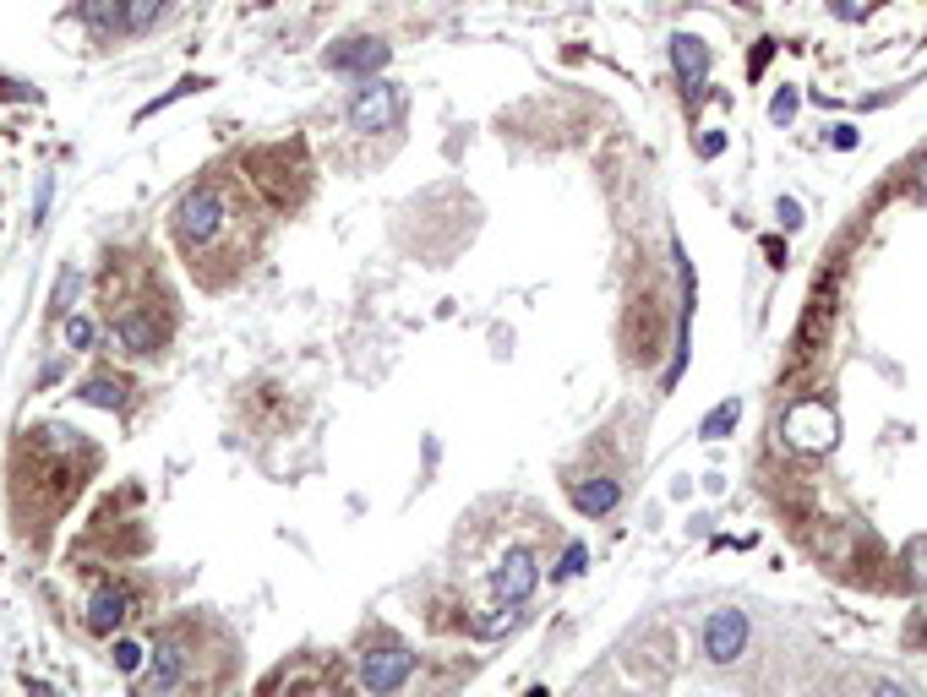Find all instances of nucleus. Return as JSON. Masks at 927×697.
Instances as JSON below:
<instances>
[{
  "label": "nucleus",
  "mask_w": 927,
  "mask_h": 697,
  "mask_svg": "<svg viewBox=\"0 0 927 697\" xmlns=\"http://www.w3.org/2000/svg\"><path fill=\"white\" fill-rule=\"evenodd\" d=\"M175 240L186 246L192 256H202V252H213L218 240H224V229L235 224V213H230V196H224V186H192L181 202H175Z\"/></svg>",
  "instance_id": "nucleus-1"
},
{
  "label": "nucleus",
  "mask_w": 927,
  "mask_h": 697,
  "mask_svg": "<svg viewBox=\"0 0 927 697\" xmlns=\"http://www.w3.org/2000/svg\"><path fill=\"white\" fill-rule=\"evenodd\" d=\"M781 437H786V447H792V452L824 458V452L835 447V437H841V420H835V409H829V403L807 398V403H792V414H786Z\"/></svg>",
  "instance_id": "nucleus-2"
},
{
  "label": "nucleus",
  "mask_w": 927,
  "mask_h": 697,
  "mask_svg": "<svg viewBox=\"0 0 927 697\" xmlns=\"http://www.w3.org/2000/svg\"><path fill=\"white\" fill-rule=\"evenodd\" d=\"M398 115H404V88L383 82V76H366V88H355V99H349L355 131H394Z\"/></svg>",
  "instance_id": "nucleus-3"
},
{
  "label": "nucleus",
  "mask_w": 927,
  "mask_h": 697,
  "mask_svg": "<svg viewBox=\"0 0 927 697\" xmlns=\"http://www.w3.org/2000/svg\"><path fill=\"white\" fill-rule=\"evenodd\" d=\"M164 332H170V321L153 300H132V306L115 311V344L132 349V355H153L164 344Z\"/></svg>",
  "instance_id": "nucleus-4"
},
{
  "label": "nucleus",
  "mask_w": 927,
  "mask_h": 697,
  "mask_svg": "<svg viewBox=\"0 0 927 697\" xmlns=\"http://www.w3.org/2000/svg\"><path fill=\"white\" fill-rule=\"evenodd\" d=\"M534 583H540V562H534V551L524 545H513L497 572H491V594H497V605H530Z\"/></svg>",
  "instance_id": "nucleus-5"
},
{
  "label": "nucleus",
  "mask_w": 927,
  "mask_h": 697,
  "mask_svg": "<svg viewBox=\"0 0 927 697\" xmlns=\"http://www.w3.org/2000/svg\"><path fill=\"white\" fill-rule=\"evenodd\" d=\"M671 65H676L682 99L699 104V99H704V82H710V44H704L699 33H671Z\"/></svg>",
  "instance_id": "nucleus-6"
},
{
  "label": "nucleus",
  "mask_w": 927,
  "mask_h": 697,
  "mask_svg": "<svg viewBox=\"0 0 927 697\" xmlns=\"http://www.w3.org/2000/svg\"><path fill=\"white\" fill-rule=\"evenodd\" d=\"M415 676V654L409 648H371L360 654V687L366 693H398Z\"/></svg>",
  "instance_id": "nucleus-7"
},
{
  "label": "nucleus",
  "mask_w": 927,
  "mask_h": 697,
  "mask_svg": "<svg viewBox=\"0 0 927 697\" xmlns=\"http://www.w3.org/2000/svg\"><path fill=\"white\" fill-rule=\"evenodd\" d=\"M323 61H328V71H349V76H377L383 65L394 61V44H383V39H344V44H333Z\"/></svg>",
  "instance_id": "nucleus-8"
},
{
  "label": "nucleus",
  "mask_w": 927,
  "mask_h": 697,
  "mask_svg": "<svg viewBox=\"0 0 927 697\" xmlns=\"http://www.w3.org/2000/svg\"><path fill=\"white\" fill-rule=\"evenodd\" d=\"M742 648H747V616L742 611H715L704 622V654L715 665H731V659H742Z\"/></svg>",
  "instance_id": "nucleus-9"
},
{
  "label": "nucleus",
  "mask_w": 927,
  "mask_h": 697,
  "mask_svg": "<svg viewBox=\"0 0 927 697\" xmlns=\"http://www.w3.org/2000/svg\"><path fill=\"white\" fill-rule=\"evenodd\" d=\"M181 676H186V654H181V643H159V648H153L147 676L136 681V693H147V697L175 693V687H181Z\"/></svg>",
  "instance_id": "nucleus-10"
},
{
  "label": "nucleus",
  "mask_w": 927,
  "mask_h": 697,
  "mask_svg": "<svg viewBox=\"0 0 927 697\" xmlns=\"http://www.w3.org/2000/svg\"><path fill=\"white\" fill-rule=\"evenodd\" d=\"M126 616H132V594H126V588H99V594L88 599V633L110 637Z\"/></svg>",
  "instance_id": "nucleus-11"
},
{
  "label": "nucleus",
  "mask_w": 927,
  "mask_h": 697,
  "mask_svg": "<svg viewBox=\"0 0 927 697\" xmlns=\"http://www.w3.org/2000/svg\"><path fill=\"white\" fill-rule=\"evenodd\" d=\"M568 496H573V508L584 512V517H605V512L622 502V485H617V480H605V474H590V480H573V485H568Z\"/></svg>",
  "instance_id": "nucleus-12"
},
{
  "label": "nucleus",
  "mask_w": 927,
  "mask_h": 697,
  "mask_svg": "<svg viewBox=\"0 0 927 697\" xmlns=\"http://www.w3.org/2000/svg\"><path fill=\"white\" fill-rule=\"evenodd\" d=\"M77 398L93 403V409H126V381L121 377H88L82 387H77Z\"/></svg>",
  "instance_id": "nucleus-13"
},
{
  "label": "nucleus",
  "mask_w": 927,
  "mask_h": 697,
  "mask_svg": "<svg viewBox=\"0 0 927 697\" xmlns=\"http://www.w3.org/2000/svg\"><path fill=\"white\" fill-rule=\"evenodd\" d=\"M82 17L93 33H115V28H126V0H88Z\"/></svg>",
  "instance_id": "nucleus-14"
},
{
  "label": "nucleus",
  "mask_w": 927,
  "mask_h": 697,
  "mask_svg": "<svg viewBox=\"0 0 927 697\" xmlns=\"http://www.w3.org/2000/svg\"><path fill=\"white\" fill-rule=\"evenodd\" d=\"M736 414H742V398H726V403H715V409H710V414L699 420V437H704V442H721L731 426H736Z\"/></svg>",
  "instance_id": "nucleus-15"
},
{
  "label": "nucleus",
  "mask_w": 927,
  "mask_h": 697,
  "mask_svg": "<svg viewBox=\"0 0 927 697\" xmlns=\"http://www.w3.org/2000/svg\"><path fill=\"white\" fill-rule=\"evenodd\" d=\"M796 104H802V99H796V88H781V93H775V104H770V121H775V126H792Z\"/></svg>",
  "instance_id": "nucleus-16"
},
{
  "label": "nucleus",
  "mask_w": 927,
  "mask_h": 697,
  "mask_svg": "<svg viewBox=\"0 0 927 697\" xmlns=\"http://www.w3.org/2000/svg\"><path fill=\"white\" fill-rule=\"evenodd\" d=\"M159 6H164V0H126V28H147V22H153V17H159Z\"/></svg>",
  "instance_id": "nucleus-17"
},
{
  "label": "nucleus",
  "mask_w": 927,
  "mask_h": 697,
  "mask_svg": "<svg viewBox=\"0 0 927 697\" xmlns=\"http://www.w3.org/2000/svg\"><path fill=\"white\" fill-rule=\"evenodd\" d=\"M115 670H126V676L142 670V648H136L132 637H121V643H115Z\"/></svg>",
  "instance_id": "nucleus-18"
},
{
  "label": "nucleus",
  "mask_w": 927,
  "mask_h": 697,
  "mask_svg": "<svg viewBox=\"0 0 927 697\" xmlns=\"http://www.w3.org/2000/svg\"><path fill=\"white\" fill-rule=\"evenodd\" d=\"M71 295H77V273H61V284H55V306H50V311H55V317H67L71 311Z\"/></svg>",
  "instance_id": "nucleus-19"
},
{
  "label": "nucleus",
  "mask_w": 927,
  "mask_h": 697,
  "mask_svg": "<svg viewBox=\"0 0 927 697\" xmlns=\"http://www.w3.org/2000/svg\"><path fill=\"white\" fill-rule=\"evenodd\" d=\"M67 344H71V349H88V344H93V321H88V317H67Z\"/></svg>",
  "instance_id": "nucleus-20"
},
{
  "label": "nucleus",
  "mask_w": 927,
  "mask_h": 697,
  "mask_svg": "<svg viewBox=\"0 0 927 697\" xmlns=\"http://www.w3.org/2000/svg\"><path fill=\"white\" fill-rule=\"evenodd\" d=\"M775 218H781V229H802V202H796V196H781V202H775Z\"/></svg>",
  "instance_id": "nucleus-21"
},
{
  "label": "nucleus",
  "mask_w": 927,
  "mask_h": 697,
  "mask_svg": "<svg viewBox=\"0 0 927 697\" xmlns=\"http://www.w3.org/2000/svg\"><path fill=\"white\" fill-rule=\"evenodd\" d=\"M584 562H590V551H584V545H568V556H562L557 577H573V572H584Z\"/></svg>",
  "instance_id": "nucleus-22"
},
{
  "label": "nucleus",
  "mask_w": 927,
  "mask_h": 697,
  "mask_svg": "<svg viewBox=\"0 0 927 697\" xmlns=\"http://www.w3.org/2000/svg\"><path fill=\"white\" fill-rule=\"evenodd\" d=\"M721 147H726V131H704L699 136V158H715Z\"/></svg>",
  "instance_id": "nucleus-23"
},
{
  "label": "nucleus",
  "mask_w": 927,
  "mask_h": 697,
  "mask_svg": "<svg viewBox=\"0 0 927 697\" xmlns=\"http://www.w3.org/2000/svg\"><path fill=\"white\" fill-rule=\"evenodd\" d=\"M829 142H835L841 153H852V147L862 142V131H857V126H835V136H829Z\"/></svg>",
  "instance_id": "nucleus-24"
},
{
  "label": "nucleus",
  "mask_w": 927,
  "mask_h": 697,
  "mask_svg": "<svg viewBox=\"0 0 927 697\" xmlns=\"http://www.w3.org/2000/svg\"><path fill=\"white\" fill-rule=\"evenodd\" d=\"M911 196H917V202H927V158L917 164V170H911Z\"/></svg>",
  "instance_id": "nucleus-25"
},
{
  "label": "nucleus",
  "mask_w": 927,
  "mask_h": 697,
  "mask_svg": "<svg viewBox=\"0 0 927 697\" xmlns=\"http://www.w3.org/2000/svg\"><path fill=\"white\" fill-rule=\"evenodd\" d=\"M911 572H917V577H927V540H917V545H911Z\"/></svg>",
  "instance_id": "nucleus-26"
},
{
  "label": "nucleus",
  "mask_w": 927,
  "mask_h": 697,
  "mask_svg": "<svg viewBox=\"0 0 927 697\" xmlns=\"http://www.w3.org/2000/svg\"><path fill=\"white\" fill-rule=\"evenodd\" d=\"M764 256L781 267V262H786V240H770V235H764Z\"/></svg>",
  "instance_id": "nucleus-27"
},
{
  "label": "nucleus",
  "mask_w": 927,
  "mask_h": 697,
  "mask_svg": "<svg viewBox=\"0 0 927 697\" xmlns=\"http://www.w3.org/2000/svg\"><path fill=\"white\" fill-rule=\"evenodd\" d=\"M835 11H841V17H852V0H835Z\"/></svg>",
  "instance_id": "nucleus-28"
}]
</instances>
